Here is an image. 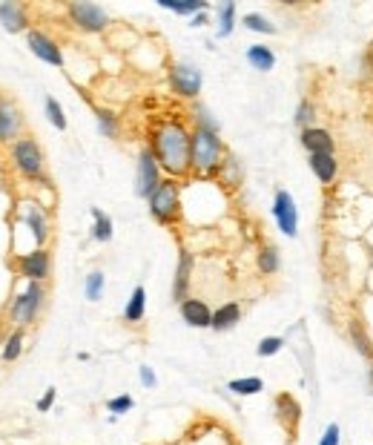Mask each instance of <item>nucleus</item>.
<instances>
[{"label":"nucleus","mask_w":373,"mask_h":445,"mask_svg":"<svg viewBox=\"0 0 373 445\" xmlns=\"http://www.w3.org/2000/svg\"><path fill=\"white\" fill-rule=\"evenodd\" d=\"M67 12H69V20H72L78 29H83V32H104L107 23H109V15H107L101 6H95V4H86V0L69 4Z\"/></svg>","instance_id":"0eeeda50"},{"label":"nucleus","mask_w":373,"mask_h":445,"mask_svg":"<svg viewBox=\"0 0 373 445\" xmlns=\"http://www.w3.org/2000/svg\"><path fill=\"white\" fill-rule=\"evenodd\" d=\"M144 313H147V291H144V284H138V288L133 291L127 307H123V319H127L130 325L141 322L144 319Z\"/></svg>","instance_id":"aec40b11"},{"label":"nucleus","mask_w":373,"mask_h":445,"mask_svg":"<svg viewBox=\"0 0 373 445\" xmlns=\"http://www.w3.org/2000/svg\"><path fill=\"white\" fill-rule=\"evenodd\" d=\"M141 383H144L147 388H152V385H155V373H152V368H147V365L141 368Z\"/></svg>","instance_id":"4c0bfd02"},{"label":"nucleus","mask_w":373,"mask_h":445,"mask_svg":"<svg viewBox=\"0 0 373 445\" xmlns=\"http://www.w3.org/2000/svg\"><path fill=\"white\" fill-rule=\"evenodd\" d=\"M204 23H207V18H204V15H196V18H193V26H204Z\"/></svg>","instance_id":"58836bf2"},{"label":"nucleus","mask_w":373,"mask_h":445,"mask_svg":"<svg viewBox=\"0 0 373 445\" xmlns=\"http://www.w3.org/2000/svg\"><path fill=\"white\" fill-rule=\"evenodd\" d=\"M161 187V164L152 150H141L138 155V175H135V193L141 199H149Z\"/></svg>","instance_id":"39448f33"},{"label":"nucleus","mask_w":373,"mask_h":445,"mask_svg":"<svg viewBox=\"0 0 373 445\" xmlns=\"http://www.w3.org/2000/svg\"><path fill=\"white\" fill-rule=\"evenodd\" d=\"M224 144L215 130H204V126H196L193 133V170L212 175L224 167Z\"/></svg>","instance_id":"f03ea898"},{"label":"nucleus","mask_w":373,"mask_h":445,"mask_svg":"<svg viewBox=\"0 0 373 445\" xmlns=\"http://www.w3.org/2000/svg\"><path fill=\"white\" fill-rule=\"evenodd\" d=\"M285 347V339L282 336H264L262 342H259V347H256V354L259 357H273V354H278Z\"/></svg>","instance_id":"2f4dec72"},{"label":"nucleus","mask_w":373,"mask_h":445,"mask_svg":"<svg viewBox=\"0 0 373 445\" xmlns=\"http://www.w3.org/2000/svg\"><path fill=\"white\" fill-rule=\"evenodd\" d=\"M0 23H4L9 32H23L26 29V12H23V6H18V4H0Z\"/></svg>","instance_id":"6ab92c4d"},{"label":"nucleus","mask_w":373,"mask_h":445,"mask_svg":"<svg viewBox=\"0 0 373 445\" xmlns=\"http://www.w3.org/2000/svg\"><path fill=\"white\" fill-rule=\"evenodd\" d=\"M41 305H43V288H41V281H29V288H26V291L15 299V305H12L15 322H18L20 328L32 325L35 316H38V310H41Z\"/></svg>","instance_id":"423d86ee"},{"label":"nucleus","mask_w":373,"mask_h":445,"mask_svg":"<svg viewBox=\"0 0 373 445\" xmlns=\"http://www.w3.org/2000/svg\"><path fill=\"white\" fill-rule=\"evenodd\" d=\"M339 437H341L339 425H336V423H330V425L325 428V434H322V442H319V445H339Z\"/></svg>","instance_id":"c9c22d12"},{"label":"nucleus","mask_w":373,"mask_h":445,"mask_svg":"<svg viewBox=\"0 0 373 445\" xmlns=\"http://www.w3.org/2000/svg\"><path fill=\"white\" fill-rule=\"evenodd\" d=\"M170 81L181 98H196L201 92V72L196 67H190V63H175L170 69Z\"/></svg>","instance_id":"1a4fd4ad"},{"label":"nucleus","mask_w":373,"mask_h":445,"mask_svg":"<svg viewBox=\"0 0 373 445\" xmlns=\"http://www.w3.org/2000/svg\"><path fill=\"white\" fill-rule=\"evenodd\" d=\"M98 126L107 138H115L118 135V124H115V115L107 112V109H98Z\"/></svg>","instance_id":"473e14b6"},{"label":"nucleus","mask_w":373,"mask_h":445,"mask_svg":"<svg viewBox=\"0 0 373 445\" xmlns=\"http://www.w3.org/2000/svg\"><path fill=\"white\" fill-rule=\"evenodd\" d=\"M52 402H55V388H46L43 399L38 402V411H49V408H52Z\"/></svg>","instance_id":"e433bc0d"},{"label":"nucleus","mask_w":373,"mask_h":445,"mask_svg":"<svg viewBox=\"0 0 373 445\" xmlns=\"http://www.w3.org/2000/svg\"><path fill=\"white\" fill-rule=\"evenodd\" d=\"M190 279H193V256H190V253H181L178 270H175V284H172V299H178V302L186 299V288H190Z\"/></svg>","instance_id":"dca6fc26"},{"label":"nucleus","mask_w":373,"mask_h":445,"mask_svg":"<svg viewBox=\"0 0 373 445\" xmlns=\"http://www.w3.org/2000/svg\"><path fill=\"white\" fill-rule=\"evenodd\" d=\"M181 319L190 325V328H212V310H210L201 299L186 296V299L181 302Z\"/></svg>","instance_id":"ddd939ff"},{"label":"nucleus","mask_w":373,"mask_h":445,"mask_svg":"<svg viewBox=\"0 0 373 445\" xmlns=\"http://www.w3.org/2000/svg\"><path fill=\"white\" fill-rule=\"evenodd\" d=\"M12 161L23 178H43V152L35 138H18L12 144Z\"/></svg>","instance_id":"7ed1b4c3"},{"label":"nucleus","mask_w":373,"mask_h":445,"mask_svg":"<svg viewBox=\"0 0 373 445\" xmlns=\"http://www.w3.org/2000/svg\"><path fill=\"white\" fill-rule=\"evenodd\" d=\"M238 319H241V307L236 302H227L212 313V331H230L238 325Z\"/></svg>","instance_id":"a211bd4d"},{"label":"nucleus","mask_w":373,"mask_h":445,"mask_svg":"<svg viewBox=\"0 0 373 445\" xmlns=\"http://www.w3.org/2000/svg\"><path fill=\"white\" fill-rule=\"evenodd\" d=\"M46 115H49V121L55 124V130H60V133L67 130V115H64V109H60V104L52 98V95L46 98Z\"/></svg>","instance_id":"c85d7f7f"},{"label":"nucleus","mask_w":373,"mask_h":445,"mask_svg":"<svg viewBox=\"0 0 373 445\" xmlns=\"http://www.w3.org/2000/svg\"><path fill=\"white\" fill-rule=\"evenodd\" d=\"M301 144L310 155L316 152H330L333 155V138L327 130H322V126H310V130H301Z\"/></svg>","instance_id":"4468645a"},{"label":"nucleus","mask_w":373,"mask_h":445,"mask_svg":"<svg viewBox=\"0 0 373 445\" xmlns=\"http://www.w3.org/2000/svg\"><path fill=\"white\" fill-rule=\"evenodd\" d=\"M370 383H373V371H370Z\"/></svg>","instance_id":"ea45409f"},{"label":"nucleus","mask_w":373,"mask_h":445,"mask_svg":"<svg viewBox=\"0 0 373 445\" xmlns=\"http://www.w3.org/2000/svg\"><path fill=\"white\" fill-rule=\"evenodd\" d=\"M18 270L29 281H43L49 276V253L43 247H38L32 253H23L20 262H18Z\"/></svg>","instance_id":"9b49d317"},{"label":"nucleus","mask_w":373,"mask_h":445,"mask_svg":"<svg viewBox=\"0 0 373 445\" xmlns=\"http://www.w3.org/2000/svg\"><path fill=\"white\" fill-rule=\"evenodd\" d=\"M104 273L101 270H95V273H89L86 276V299L89 302H98L101 299V293H104Z\"/></svg>","instance_id":"bb28decb"},{"label":"nucleus","mask_w":373,"mask_h":445,"mask_svg":"<svg viewBox=\"0 0 373 445\" xmlns=\"http://www.w3.org/2000/svg\"><path fill=\"white\" fill-rule=\"evenodd\" d=\"M310 170L316 173V178L322 184H330L339 173V161H336V155L330 152H316V155H310Z\"/></svg>","instance_id":"f3484780"},{"label":"nucleus","mask_w":373,"mask_h":445,"mask_svg":"<svg viewBox=\"0 0 373 445\" xmlns=\"http://www.w3.org/2000/svg\"><path fill=\"white\" fill-rule=\"evenodd\" d=\"M273 215L278 221V230L285 236H296L299 233V213H296V201L287 190H278L276 193V201H273Z\"/></svg>","instance_id":"6e6552de"},{"label":"nucleus","mask_w":373,"mask_h":445,"mask_svg":"<svg viewBox=\"0 0 373 445\" xmlns=\"http://www.w3.org/2000/svg\"><path fill=\"white\" fill-rule=\"evenodd\" d=\"M20 126H23V115L20 109L6 101V98H0V141H18V133H20Z\"/></svg>","instance_id":"f8f14e48"},{"label":"nucleus","mask_w":373,"mask_h":445,"mask_svg":"<svg viewBox=\"0 0 373 445\" xmlns=\"http://www.w3.org/2000/svg\"><path fill=\"white\" fill-rule=\"evenodd\" d=\"M20 347H23V331L18 328L9 339H6V347H4V359L6 362H15L18 357H20Z\"/></svg>","instance_id":"c756f323"},{"label":"nucleus","mask_w":373,"mask_h":445,"mask_svg":"<svg viewBox=\"0 0 373 445\" xmlns=\"http://www.w3.org/2000/svg\"><path fill=\"white\" fill-rule=\"evenodd\" d=\"M259 270L267 273V276L278 270V250H276V247H264V250L259 253Z\"/></svg>","instance_id":"cd10ccee"},{"label":"nucleus","mask_w":373,"mask_h":445,"mask_svg":"<svg viewBox=\"0 0 373 445\" xmlns=\"http://www.w3.org/2000/svg\"><path fill=\"white\" fill-rule=\"evenodd\" d=\"M92 218H95V227H92L95 241H109L112 239V218L98 207H92Z\"/></svg>","instance_id":"5701e85b"},{"label":"nucleus","mask_w":373,"mask_h":445,"mask_svg":"<svg viewBox=\"0 0 373 445\" xmlns=\"http://www.w3.org/2000/svg\"><path fill=\"white\" fill-rule=\"evenodd\" d=\"M247 63H250L253 69H259V72H270V69L276 67V55H273L270 46L256 44V46L247 49Z\"/></svg>","instance_id":"412c9836"},{"label":"nucleus","mask_w":373,"mask_h":445,"mask_svg":"<svg viewBox=\"0 0 373 445\" xmlns=\"http://www.w3.org/2000/svg\"><path fill=\"white\" fill-rule=\"evenodd\" d=\"M236 26V4H222L219 6V38H230Z\"/></svg>","instance_id":"b1692460"},{"label":"nucleus","mask_w":373,"mask_h":445,"mask_svg":"<svg viewBox=\"0 0 373 445\" xmlns=\"http://www.w3.org/2000/svg\"><path fill=\"white\" fill-rule=\"evenodd\" d=\"M23 218H26V227L32 230V236H35V241H38V247L49 239V221H46V215H43V210L38 207V204H26L23 207Z\"/></svg>","instance_id":"2eb2a0df"},{"label":"nucleus","mask_w":373,"mask_h":445,"mask_svg":"<svg viewBox=\"0 0 373 445\" xmlns=\"http://www.w3.org/2000/svg\"><path fill=\"white\" fill-rule=\"evenodd\" d=\"M227 391L238 394V397H253L259 391H264V383L259 376H247V379H233V383H227Z\"/></svg>","instance_id":"4be33fe9"},{"label":"nucleus","mask_w":373,"mask_h":445,"mask_svg":"<svg viewBox=\"0 0 373 445\" xmlns=\"http://www.w3.org/2000/svg\"><path fill=\"white\" fill-rule=\"evenodd\" d=\"M26 44H29V49H32V55H38L41 60L52 63V67H64V55H60V46H57L49 35H43L41 29H29V32H26Z\"/></svg>","instance_id":"9d476101"},{"label":"nucleus","mask_w":373,"mask_h":445,"mask_svg":"<svg viewBox=\"0 0 373 445\" xmlns=\"http://www.w3.org/2000/svg\"><path fill=\"white\" fill-rule=\"evenodd\" d=\"M158 164L170 173V175H186L193 170V135L184 130L178 121H167L161 124L152 135V147Z\"/></svg>","instance_id":"f257e3e1"},{"label":"nucleus","mask_w":373,"mask_h":445,"mask_svg":"<svg viewBox=\"0 0 373 445\" xmlns=\"http://www.w3.org/2000/svg\"><path fill=\"white\" fill-rule=\"evenodd\" d=\"M313 104H310V101H304L301 107H299V115H296V124L301 126V130H310V126H313Z\"/></svg>","instance_id":"72a5a7b5"},{"label":"nucleus","mask_w":373,"mask_h":445,"mask_svg":"<svg viewBox=\"0 0 373 445\" xmlns=\"http://www.w3.org/2000/svg\"><path fill=\"white\" fill-rule=\"evenodd\" d=\"M135 402H133V397L130 394H121V397H115V399H109L107 402V408L112 411V414H123V411H130Z\"/></svg>","instance_id":"f704fd0d"},{"label":"nucleus","mask_w":373,"mask_h":445,"mask_svg":"<svg viewBox=\"0 0 373 445\" xmlns=\"http://www.w3.org/2000/svg\"><path fill=\"white\" fill-rule=\"evenodd\" d=\"M351 336H353V342H356V347H359V354L365 357V359H373V347H370V339L365 336V331H362V325H351Z\"/></svg>","instance_id":"7c9ffc66"},{"label":"nucleus","mask_w":373,"mask_h":445,"mask_svg":"<svg viewBox=\"0 0 373 445\" xmlns=\"http://www.w3.org/2000/svg\"><path fill=\"white\" fill-rule=\"evenodd\" d=\"M161 9H170L175 15H196V12H207L210 4H204V0H193V4H170V0H161Z\"/></svg>","instance_id":"a878e982"},{"label":"nucleus","mask_w":373,"mask_h":445,"mask_svg":"<svg viewBox=\"0 0 373 445\" xmlns=\"http://www.w3.org/2000/svg\"><path fill=\"white\" fill-rule=\"evenodd\" d=\"M244 29H250V32H262V35H276V26L264 18V15H256V12H250V15H244Z\"/></svg>","instance_id":"393cba45"},{"label":"nucleus","mask_w":373,"mask_h":445,"mask_svg":"<svg viewBox=\"0 0 373 445\" xmlns=\"http://www.w3.org/2000/svg\"><path fill=\"white\" fill-rule=\"evenodd\" d=\"M149 213L155 221L161 225H172L181 213V201H178V184L175 181H161V187L149 196Z\"/></svg>","instance_id":"20e7f679"}]
</instances>
